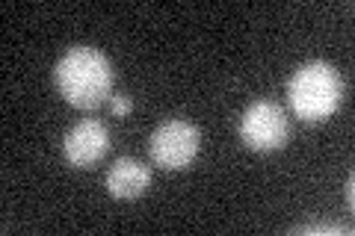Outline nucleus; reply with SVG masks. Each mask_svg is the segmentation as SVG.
I'll return each mask as SVG.
<instances>
[{
  "instance_id": "f257e3e1",
  "label": "nucleus",
  "mask_w": 355,
  "mask_h": 236,
  "mask_svg": "<svg viewBox=\"0 0 355 236\" xmlns=\"http://www.w3.org/2000/svg\"><path fill=\"white\" fill-rule=\"evenodd\" d=\"M113 62L107 60V53L89 44H74L53 65L57 92L77 109H95L113 98Z\"/></svg>"
},
{
  "instance_id": "f03ea898",
  "label": "nucleus",
  "mask_w": 355,
  "mask_h": 236,
  "mask_svg": "<svg viewBox=\"0 0 355 236\" xmlns=\"http://www.w3.org/2000/svg\"><path fill=\"white\" fill-rule=\"evenodd\" d=\"M287 100L296 118L326 121L343 104V77L331 62L311 60L293 71L287 83Z\"/></svg>"
},
{
  "instance_id": "7ed1b4c3",
  "label": "nucleus",
  "mask_w": 355,
  "mask_h": 236,
  "mask_svg": "<svg viewBox=\"0 0 355 236\" xmlns=\"http://www.w3.org/2000/svg\"><path fill=\"white\" fill-rule=\"evenodd\" d=\"M198 148H202V130L196 125H190L187 118H169L163 125L154 127L151 139H148V154L154 165L166 168V172H178V168H187Z\"/></svg>"
},
{
  "instance_id": "20e7f679",
  "label": "nucleus",
  "mask_w": 355,
  "mask_h": 236,
  "mask_svg": "<svg viewBox=\"0 0 355 236\" xmlns=\"http://www.w3.org/2000/svg\"><path fill=\"white\" fill-rule=\"evenodd\" d=\"M291 121L275 100H254L240 118V139L252 151H279L287 142Z\"/></svg>"
},
{
  "instance_id": "39448f33",
  "label": "nucleus",
  "mask_w": 355,
  "mask_h": 236,
  "mask_svg": "<svg viewBox=\"0 0 355 236\" xmlns=\"http://www.w3.org/2000/svg\"><path fill=\"white\" fill-rule=\"evenodd\" d=\"M110 130L95 118L77 121V125L65 133L62 139V156L74 168H92L95 163H101L110 151Z\"/></svg>"
},
{
  "instance_id": "423d86ee",
  "label": "nucleus",
  "mask_w": 355,
  "mask_h": 236,
  "mask_svg": "<svg viewBox=\"0 0 355 236\" xmlns=\"http://www.w3.org/2000/svg\"><path fill=\"white\" fill-rule=\"evenodd\" d=\"M148 183H151V168L142 160H137V156H119L107 168V177H104L107 192L119 201L139 198L148 189Z\"/></svg>"
},
{
  "instance_id": "0eeeda50",
  "label": "nucleus",
  "mask_w": 355,
  "mask_h": 236,
  "mask_svg": "<svg viewBox=\"0 0 355 236\" xmlns=\"http://www.w3.org/2000/svg\"><path fill=\"white\" fill-rule=\"evenodd\" d=\"M110 109H113V116H128V112L133 109V100L125 98V95H113L110 98Z\"/></svg>"
},
{
  "instance_id": "6e6552de",
  "label": "nucleus",
  "mask_w": 355,
  "mask_h": 236,
  "mask_svg": "<svg viewBox=\"0 0 355 236\" xmlns=\"http://www.w3.org/2000/svg\"><path fill=\"white\" fill-rule=\"evenodd\" d=\"M347 201L352 204V174H349V181H347Z\"/></svg>"
}]
</instances>
